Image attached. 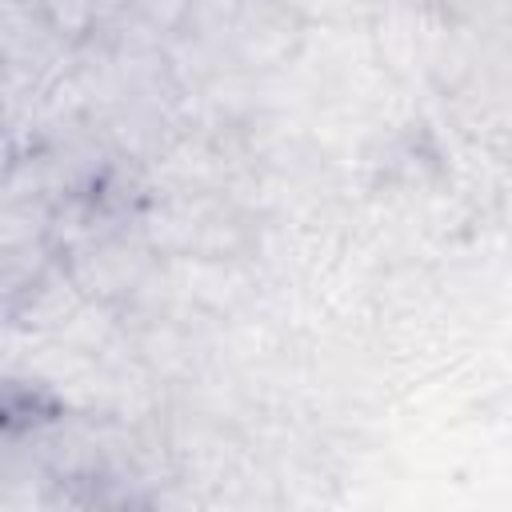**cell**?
I'll return each mask as SVG.
<instances>
[{
  "mask_svg": "<svg viewBox=\"0 0 512 512\" xmlns=\"http://www.w3.org/2000/svg\"><path fill=\"white\" fill-rule=\"evenodd\" d=\"M64 264V272L72 276V284L100 304H120L132 300L152 276L160 256L148 248V240L136 232H96L80 244H72L68 252L56 256Z\"/></svg>",
  "mask_w": 512,
  "mask_h": 512,
  "instance_id": "6da1fadb",
  "label": "cell"
},
{
  "mask_svg": "<svg viewBox=\"0 0 512 512\" xmlns=\"http://www.w3.org/2000/svg\"><path fill=\"white\" fill-rule=\"evenodd\" d=\"M308 40V24L284 0H252L228 32L232 56L248 72H272L292 64Z\"/></svg>",
  "mask_w": 512,
  "mask_h": 512,
  "instance_id": "7a4b0ae2",
  "label": "cell"
},
{
  "mask_svg": "<svg viewBox=\"0 0 512 512\" xmlns=\"http://www.w3.org/2000/svg\"><path fill=\"white\" fill-rule=\"evenodd\" d=\"M44 24L64 40V44H84L100 32L104 24V0H40Z\"/></svg>",
  "mask_w": 512,
  "mask_h": 512,
  "instance_id": "3957f363",
  "label": "cell"
},
{
  "mask_svg": "<svg viewBox=\"0 0 512 512\" xmlns=\"http://www.w3.org/2000/svg\"><path fill=\"white\" fill-rule=\"evenodd\" d=\"M120 8L160 40L188 28V0H120Z\"/></svg>",
  "mask_w": 512,
  "mask_h": 512,
  "instance_id": "277c9868",
  "label": "cell"
},
{
  "mask_svg": "<svg viewBox=\"0 0 512 512\" xmlns=\"http://www.w3.org/2000/svg\"><path fill=\"white\" fill-rule=\"evenodd\" d=\"M248 4L252 0H188V28L184 32H192L200 40H212L216 32L228 36Z\"/></svg>",
  "mask_w": 512,
  "mask_h": 512,
  "instance_id": "5b68a950",
  "label": "cell"
},
{
  "mask_svg": "<svg viewBox=\"0 0 512 512\" xmlns=\"http://www.w3.org/2000/svg\"><path fill=\"white\" fill-rule=\"evenodd\" d=\"M404 8H416V12H436V8H448V0H396Z\"/></svg>",
  "mask_w": 512,
  "mask_h": 512,
  "instance_id": "8992f818",
  "label": "cell"
}]
</instances>
